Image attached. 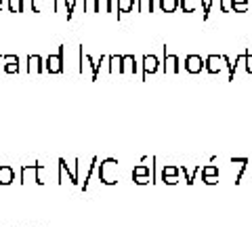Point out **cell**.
Here are the masks:
<instances>
[{
	"mask_svg": "<svg viewBox=\"0 0 252 227\" xmlns=\"http://www.w3.org/2000/svg\"><path fill=\"white\" fill-rule=\"evenodd\" d=\"M99 181L105 185H116L118 183V160L116 158H105L99 164Z\"/></svg>",
	"mask_w": 252,
	"mask_h": 227,
	"instance_id": "obj_1",
	"label": "cell"
},
{
	"mask_svg": "<svg viewBox=\"0 0 252 227\" xmlns=\"http://www.w3.org/2000/svg\"><path fill=\"white\" fill-rule=\"evenodd\" d=\"M44 170V166L42 164H23V166L19 168V173H21V181L19 183H30V181H34V183H38V185H44V181H42V177H40V173Z\"/></svg>",
	"mask_w": 252,
	"mask_h": 227,
	"instance_id": "obj_2",
	"label": "cell"
},
{
	"mask_svg": "<svg viewBox=\"0 0 252 227\" xmlns=\"http://www.w3.org/2000/svg\"><path fill=\"white\" fill-rule=\"evenodd\" d=\"M63 55H65V46H59V51L55 55H49L44 61V72L49 74H63Z\"/></svg>",
	"mask_w": 252,
	"mask_h": 227,
	"instance_id": "obj_3",
	"label": "cell"
},
{
	"mask_svg": "<svg viewBox=\"0 0 252 227\" xmlns=\"http://www.w3.org/2000/svg\"><path fill=\"white\" fill-rule=\"evenodd\" d=\"M132 181H135L137 185L154 183V164H152V168L145 166V164H139V166H135V170H132Z\"/></svg>",
	"mask_w": 252,
	"mask_h": 227,
	"instance_id": "obj_4",
	"label": "cell"
},
{
	"mask_svg": "<svg viewBox=\"0 0 252 227\" xmlns=\"http://www.w3.org/2000/svg\"><path fill=\"white\" fill-rule=\"evenodd\" d=\"M204 67H206V61H202L200 55H189V57H185V69L189 74H200Z\"/></svg>",
	"mask_w": 252,
	"mask_h": 227,
	"instance_id": "obj_5",
	"label": "cell"
},
{
	"mask_svg": "<svg viewBox=\"0 0 252 227\" xmlns=\"http://www.w3.org/2000/svg\"><path fill=\"white\" fill-rule=\"evenodd\" d=\"M179 175H181V166H172V164H168V166L162 168V181L166 185H177Z\"/></svg>",
	"mask_w": 252,
	"mask_h": 227,
	"instance_id": "obj_6",
	"label": "cell"
},
{
	"mask_svg": "<svg viewBox=\"0 0 252 227\" xmlns=\"http://www.w3.org/2000/svg\"><path fill=\"white\" fill-rule=\"evenodd\" d=\"M65 175L69 177V181H72L74 185H78V183H80V179H78V173H76V170H69L67 168V162H65V158H59V183H63V181H65Z\"/></svg>",
	"mask_w": 252,
	"mask_h": 227,
	"instance_id": "obj_7",
	"label": "cell"
},
{
	"mask_svg": "<svg viewBox=\"0 0 252 227\" xmlns=\"http://www.w3.org/2000/svg\"><path fill=\"white\" fill-rule=\"evenodd\" d=\"M94 69H97V64L93 61L91 55H84L82 46H80V65H78V72H80V74L91 72V76H93V74H94Z\"/></svg>",
	"mask_w": 252,
	"mask_h": 227,
	"instance_id": "obj_8",
	"label": "cell"
},
{
	"mask_svg": "<svg viewBox=\"0 0 252 227\" xmlns=\"http://www.w3.org/2000/svg\"><path fill=\"white\" fill-rule=\"evenodd\" d=\"M44 72V61L40 55H30L28 57V74H42Z\"/></svg>",
	"mask_w": 252,
	"mask_h": 227,
	"instance_id": "obj_9",
	"label": "cell"
},
{
	"mask_svg": "<svg viewBox=\"0 0 252 227\" xmlns=\"http://www.w3.org/2000/svg\"><path fill=\"white\" fill-rule=\"evenodd\" d=\"M158 57H154V55H145L143 57V80H147L149 78V74H154V72H158Z\"/></svg>",
	"mask_w": 252,
	"mask_h": 227,
	"instance_id": "obj_10",
	"label": "cell"
},
{
	"mask_svg": "<svg viewBox=\"0 0 252 227\" xmlns=\"http://www.w3.org/2000/svg\"><path fill=\"white\" fill-rule=\"evenodd\" d=\"M202 177H204V183L215 185V183H219V168L215 164H208V166L202 168Z\"/></svg>",
	"mask_w": 252,
	"mask_h": 227,
	"instance_id": "obj_11",
	"label": "cell"
},
{
	"mask_svg": "<svg viewBox=\"0 0 252 227\" xmlns=\"http://www.w3.org/2000/svg\"><path fill=\"white\" fill-rule=\"evenodd\" d=\"M15 181V168L9 164H0V185H11Z\"/></svg>",
	"mask_w": 252,
	"mask_h": 227,
	"instance_id": "obj_12",
	"label": "cell"
},
{
	"mask_svg": "<svg viewBox=\"0 0 252 227\" xmlns=\"http://www.w3.org/2000/svg\"><path fill=\"white\" fill-rule=\"evenodd\" d=\"M4 72L19 74V57L17 55H4Z\"/></svg>",
	"mask_w": 252,
	"mask_h": 227,
	"instance_id": "obj_13",
	"label": "cell"
},
{
	"mask_svg": "<svg viewBox=\"0 0 252 227\" xmlns=\"http://www.w3.org/2000/svg\"><path fill=\"white\" fill-rule=\"evenodd\" d=\"M120 74H137V61L132 55H122V72Z\"/></svg>",
	"mask_w": 252,
	"mask_h": 227,
	"instance_id": "obj_14",
	"label": "cell"
},
{
	"mask_svg": "<svg viewBox=\"0 0 252 227\" xmlns=\"http://www.w3.org/2000/svg\"><path fill=\"white\" fill-rule=\"evenodd\" d=\"M223 57H219V55H210V57H206V72L210 74H219L220 67H223Z\"/></svg>",
	"mask_w": 252,
	"mask_h": 227,
	"instance_id": "obj_15",
	"label": "cell"
},
{
	"mask_svg": "<svg viewBox=\"0 0 252 227\" xmlns=\"http://www.w3.org/2000/svg\"><path fill=\"white\" fill-rule=\"evenodd\" d=\"M164 72L166 74H177L179 72V57L177 55L166 53V59H164Z\"/></svg>",
	"mask_w": 252,
	"mask_h": 227,
	"instance_id": "obj_16",
	"label": "cell"
},
{
	"mask_svg": "<svg viewBox=\"0 0 252 227\" xmlns=\"http://www.w3.org/2000/svg\"><path fill=\"white\" fill-rule=\"evenodd\" d=\"M97 158H93L91 160V164H89V168H86V173H84V179H82V192H86L89 190V181H91V177H93V173H94V168H97Z\"/></svg>",
	"mask_w": 252,
	"mask_h": 227,
	"instance_id": "obj_17",
	"label": "cell"
},
{
	"mask_svg": "<svg viewBox=\"0 0 252 227\" xmlns=\"http://www.w3.org/2000/svg\"><path fill=\"white\" fill-rule=\"evenodd\" d=\"M122 72V55H112L109 57V74Z\"/></svg>",
	"mask_w": 252,
	"mask_h": 227,
	"instance_id": "obj_18",
	"label": "cell"
},
{
	"mask_svg": "<svg viewBox=\"0 0 252 227\" xmlns=\"http://www.w3.org/2000/svg\"><path fill=\"white\" fill-rule=\"evenodd\" d=\"M94 13H112V0H94Z\"/></svg>",
	"mask_w": 252,
	"mask_h": 227,
	"instance_id": "obj_19",
	"label": "cell"
},
{
	"mask_svg": "<svg viewBox=\"0 0 252 227\" xmlns=\"http://www.w3.org/2000/svg\"><path fill=\"white\" fill-rule=\"evenodd\" d=\"M160 6L164 13H175L179 6V0H160Z\"/></svg>",
	"mask_w": 252,
	"mask_h": 227,
	"instance_id": "obj_20",
	"label": "cell"
},
{
	"mask_svg": "<svg viewBox=\"0 0 252 227\" xmlns=\"http://www.w3.org/2000/svg\"><path fill=\"white\" fill-rule=\"evenodd\" d=\"M135 9V0H118V11L120 13H128Z\"/></svg>",
	"mask_w": 252,
	"mask_h": 227,
	"instance_id": "obj_21",
	"label": "cell"
},
{
	"mask_svg": "<svg viewBox=\"0 0 252 227\" xmlns=\"http://www.w3.org/2000/svg\"><path fill=\"white\" fill-rule=\"evenodd\" d=\"M9 9H11V13H23V0H9Z\"/></svg>",
	"mask_w": 252,
	"mask_h": 227,
	"instance_id": "obj_22",
	"label": "cell"
},
{
	"mask_svg": "<svg viewBox=\"0 0 252 227\" xmlns=\"http://www.w3.org/2000/svg\"><path fill=\"white\" fill-rule=\"evenodd\" d=\"M200 0H181V6H183V11L185 13H191L195 6H198Z\"/></svg>",
	"mask_w": 252,
	"mask_h": 227,
	"instance_id": "obj_23",
	"label": "cell"
},
{
	"mask_svg": "<svg viewBox=\"0 0 252 227\" xmlns=\"http://www.w3.org/2000/svg\"><path fill=\"white\" fill-rule=\"evenodd\" d=\"M139 11L141 13H152L154 11V0H141V2H139Z\"/></svg>",
	"mask_w": 252,
	"mask_h": 227,
	"instance_id": "obj_24",
	"label": "cell"
},
{
	"mask_svg": "<svg viewBox=\"0 0 252 227\" xmlns=\"http://www.w3.org/2000/svg\"><path fill=\"white\" fill-rule=\"evenodd\" d=\"M231 4H233V9L240 13L246 11V0H231Z\"/></svg>",
	"mask_w": 252,
	"mask_h": 227,
	"instance_id": "obj_25",
	"label": "cell"
},
{
	"mask_svg": "<svg viewBox=\"0 0 252 227\" xmlns=\"http://www.w3.org/2000/svg\"><path fill=\"white\" fill-rule=\"evenodd\" d=\"M0 65L4 67V55H0Z\"/></svg>",
	"mask_w": 252,
	"mask_h": 227,
	"instance_id": "obj_26",
	"label": "cell"
},
{
	"mask_svg": "<svg viewBox=\"0 0 252 227\" xmlns=\"http://www.w3.org/2000/svg\"><path fill=\"white\" fill-rule=\"evenodd\" d=\"M0 11H2V0H0Z\"/></svg>",
	"mask_w": 252,
	"mask_h": 227,
	"instance_id": "obj_27",
	"label": "cell"
}]
</instances>
